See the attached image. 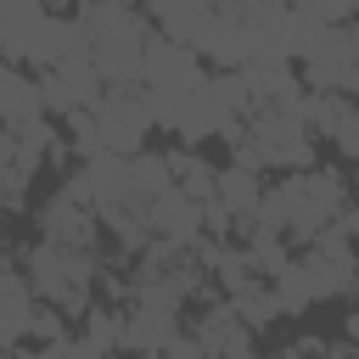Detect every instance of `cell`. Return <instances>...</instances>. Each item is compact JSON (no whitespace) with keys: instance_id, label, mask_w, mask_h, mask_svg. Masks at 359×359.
I'll return each instance as SVG.
<instances>
[{"instance_id":"1","label":"cell","mask_w":359,"mask_h":359,"mask_svg":"<svg viewBox=\"0 0 359 359\" xmlns=\"http://www.w3.org/2000/svg\"><path fill=\"white\" fill-rule=\"evenodd\" d=\"M28 286L39 303H56L62 314H90V286L101 280V258L95 247H56V241H34L28 247Z\"/></svg>"},{"instance_id":"2","label":"cell","mask_w":359,"mask_h":359,"mask_svg":"<svg viewBox=\"0 0 359 359\" xmlns=\"http://www.w3.org/2000/svg\"><path fill=\"white\" fill-rule=\"evenodd\" d=\"M286 196V241L303 252L325 224H337L348 213V180L337 168H297L286 180H275Z\"/></svg>"},{"instance_id":"3","label":"cell","mask_w":359,"mask_h":359,"mask_svg":"<svg viewBox=\"0 0 359 359\" xmlns=\"http://www.w3.org/2000/svg\"><path fill=\"white\" fill-rule=\"evenodd\" d=\"M95 123H101V135H107V151H118V157H135V151H146L140 140L151 135V101H146V90L140 84H112L101 101H95Z\"/></svg>"},{"instance_id":"4","label":"cell","mask_w":359,"mask_h":359,"mask_svg":"<svg viewBox=\"0 0 359 359\" xmlns=\"http://www.w3.org/2000/svg\"><path fill=\"white\" fill-rule=\"evenodd\" d=\"M247 135L264 151V168H286V174L314 168V135H309L303 118H292V112H252Z\"/></svg>"},{"instance_id":"5","label":"cell","mask_w":359,"mask_h":359,"mask_svg":"<svg viewBox=\"0 0 359 359\" xmlns=\"http://www.w3.org/2000/svg\"><path fill=\"white\" fill-rule=\"evenodd\" d=\"M34 224H39V241H56V247H95L101 213L84 208V202H73L67 191H56V196L34 213Z\"/></svg>"},{"instance_id":"6","label":"cell","mask_w":359,"mask_h":359,"mask_svg":"<svg viewBox=\"0 0 359 359\" xmlns=\"http://www.w3.org/2000/svg\"><path fill=\"white\" fill-rule=\"evenodd\" d=\"M191 337H196L213 359H258V348H252V337H258V331H247V325L236 320V309H230V303H208V309L196 314Z\"/></svg>"},{"instance_id":"7","label":"cell","mask_w":359,"mask_h":359,"mask_svg":"<svg viewBox=\"0 0 359 359\" xmlns=\"http://www.w3.org/2000/svg\"><path fill=\"white\" fill-rule=\"evenodd\" d=\"M180 337V309H151V303H129L123 309V353H163Z\"/></svg>"},{"instance_id":"8","label":"cell","mask_w":359,"mask_h":359,"mask_svg":"<svg viewBox=\"0 0 359 359\" xmlns=\"http://www.w3.org/2000/svg\"><path fill=\"white\" fill-rule=\"evenodd\" d=\"M146 219H151V236H163V241H180V247H196L202 241V202H191L180 185L174 191H163L151 208H146Z\"/></svg>"},{"instance_id":"9","label":"cell","mask_w":359,"mask_h":359,"mask_svg":"<svg viewBox=\"0 0 359 359\" xmlns=\"http://www.w3.org/2000/svg\"><path fill=\"white\" fill-rule=\"evenodd\" d=\"M73 50H90L84 45V34H79V22L73 17H39V28H34V39H28V62L34 67H62Z\"/></svg>"},{"instance_id":"10","label":"cell","mask_w":359,"mask_h":359,"mask_svg":"<svg viewBox=\"0 0 359 359\" xmlns=\"http://www.w3.org/2000/svg\"><path fill=\"white\" fill-rule=\"evenodd\" d=\"M118 337H123V309L90 303V314L73 331V359H107V353H118Z\"/></svg>"},{"instance_id":"11","label":"cell","mask_w":359,"mask_h":359,"mask_svg":"<svg viewBox=\"0 0 359 359\" xmlns=\"http://www.w3.org/2000/svg\"><path fill=\"white\" fill-rule=\"evenodd\" d=\"M163 157H168V174H174V185H180L191 202H213V196H219V168H213L208 157H196L191 146H185V151L174 146V151H163Z\"/></svg>"},{"instance_id":"12","label":"cell","mask_w":359,"mask_h":359,"mask_svg":"<svg viewBox=\"0 0 359 359\" xmlns=\"http://www.w3.org/2000/svg\"><path fill=\"white\" fill-rule=\"evenodd\" d=\"M123 185H129V196L135 202H157L163 191H174V174H168V157L163 151H135L129 163H123Z\"/></svg>"},{"instance_id":"13","label":"cell","mask_w":359,"mask_h":359,"mask_svg":"<svg viewBox=\"0 0 359 359\" xmlns=\"http://www.w3.org/2000/svg\"><path fill=\"white\" fill-rule=\"evenodd\" d=\"M258 196H264V180L252 174V168H219V208L236 219V224H247L252 213H258Z\"/></svg>"},{"instance_id":"14","label":"cell","mask_w":359,"mask_h":359,"mask_svg":"<svg viewBox=\"0 0 359 359\" xmlns=\"http://www.w3.org/2000/svg\"><path fill=\"white\" fill-rule=\"evenodd\" d=\"M224 303L236 309V320H241L247 331H269V325L280 320V297H275L269 280H247V286H236Z\"/></svg>"},{"instance_id":"15","label":"cell","mask_w":359,"mask_h":359,"mask_svg":"<svg viewBox=\"0 0 359 359\" xmlns=\"http://www.w3.org/2000/svg\"><path fill=\"white\" fill-rule=\"evenodd\" d=\"M22 118H45L39 84H28L11 62H0V123H22Z\"/></svg>"},{"instance_id":"16","label":"cell","mask_w":359,"mask_h":359,"mask_svg":"<svg viewBox=\"0 0 359 359\" xmlns=\"http://www.w3.org/2000/svg\"><path fill=\"white\" fill-rule=\"evenodd\" d=\"M247 258H252V269H258V280H275V275H286L292 264H297V247L286 241V236H247Z\"/></svg>"},{"instance_id":"17","label":"cell","mask_w":359,"mask_h":359,"mask_svg":"<svg viewBox=\"0 0 359 359\" xmlns=\"http://www.w3.org/2000/svg\"><path fill=\"white\" fill-rule=\"evenodd\" d=\"M348 112H353L348 95H314V90L303 95V123H309V135H325V140H331L337 123H342Z\"/></svg>"},{"instance_id":"18","label":"cell","mask_w":359,"mask_h":359,"mask_svg":"<svg viewBox=\"0 0 359 359\" xmlns=\"http://www.w3.org/2000/svg\"><path fill=\"white\" fill-rule=\"evenodd\" d=\"M67 146H73V157H79V163H90V157H101V151H107V135H101L95 112H73V118H67Z\"/></svg>"},{"instance_id":"19","label":"cell","mask_w":359,"mask_h":359,"mask_svg":"<svg viewBox=\"0 0 359 359\" xmlns=\"http://www.w3.org/2000/svg\"><path fill=\"white\" fill-rule=\"evenodd\" d=\"M28 337H34L39 348H45V342H62V337H67V320H62V309H56V303H39V309H34V325H28Z\"/></svg>"},{"instance_id":"20","label":"cell","mask_w":359,"mask_h":359,"mask_svg":"<svg viewBox=\"0 0 359 359\" xmlns=\"http://www.w3.org/2000/svg\"><path fill=\"white\" fill-rule=\"evenodd\" d=\"M331 146H337V151H342L348 163H359V107H353V112H348V118L337 123V135H331Z\"/></svg>"},{"instance_id":"21","label":"cell","mask_w":359,"mask_h":359,"mask_svg":"<svg viewBox=\"0 0 359 359\" xmlns=\"http://www.w3.org/2000/svg\"><path fill=\"white\" fill-rule=\"evenodd\" d=\"M163 359H213V353H208V348H202V342H196L191 331H180V337H174V342L163 348Z\"/></svg>"},{"instance_id":"22","label":"cell","mask_w":359,"mask_h":359,"mask_svg":"<svg viewBox=\"0 0 359 359\" xmlns=\"http://www.w3.org/2000/svg\"><path fill=\"white\" fill-rule=\"evenodd\" d=\"M342 331H348V342H353V348H359V303H353V309H348V320H342Z\"/></svg>"},{"instance_id":"23","label":"cell","mask_w":359,"mask_h":359,"mask_svg":"<svg viewBox=\"0 0 359 359\" xmlns=\"http://www.w3.org/2000/svg\"><path fill=\"white\" fill-rule=\"evenodd\" d=\"M342 224H348V236L359 241V208H348V213H342Z\"/></svg>"},{"instance_id":"24","label":"cell","mask_w":359,"mask_h":359,"mask_svg":"<svg viewBox=\"0 0 359 359\" xmlns=\"http://www.w3.org/2000/svg\"><path fill=\"white\" fill-rule=\"evenodd\" d=\"M135 359H163V353H135Z\"/></svg>"},{"instance_id":"25","label":"cell","mask_w":359,"mask_h":359,"mask_svg":"<svg viewBox=\"0 0 359 359\" xmlns=\"http://www.w3.org/2000/svg\"><path fill=\"white\" fill-rule=\"evenodd\" d=\"M348 11H353V17H359V0H348Z\"/></svg>"},{"instance_id":"26","label":"cell","mask_w":359,"mask_h":359,"mask_svg":"<svg viewBox=\"0 0 359 359\" xmlns=\"http://www.w3.org/2000/svg\"><path fill=\"white\" fill-rule=\"evenodd\" d=\"M0 213H6V208H0Z\"/></svg>"},{"instance_id":"27","label":"cell","mask_w":359,"mask_h":359,"mask_svg":"<svg viewBox=\"0 0 359 359\" xmlns=\"http://www.w3.org/2000/svg\"><path fill=\"white\" fill-rule=\"evenodd\" d=\"M353 180H359V174H353Z\"/></svg>"},{"instance_id":"28","label":"cell","mask_w":359,"mask_h":359,"mask_svg":"<svg viewBox=\"0 0 359 359\" xmlns=\"http://www.w3.org/2000/svg\"><path fill=\"white\" fill-rule=\"evenodd\" d=\"M56 6H62V0H56Z\"/></svg>"}]
</instances>
